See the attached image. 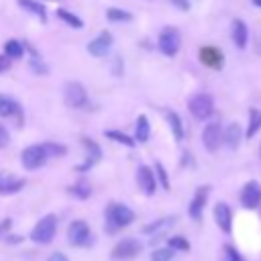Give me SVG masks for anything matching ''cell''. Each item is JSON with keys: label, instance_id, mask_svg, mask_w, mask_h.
Instances as JSON below:
<instances>
[{"label": "cell", "instance_id": "6da1fadb", "mask_svg": "<svg viewBox=\"0 0 261 261\" xmlns=\"http://www.w3.org/2000/svg\"><path fill=\"white\" fill-rule=\"evenodd\" d=\"M104 220H106V230L108 232H116L120 228H126L128 224H133L135 220V212L120 202H110L104 210Z\"/></svg>", "mask_w": 261, "mask_h": 261}, {"label": "cell", "instance_id": "7a4b0ae2", "mask_svg": "<svg viewBox=\"0 0 261 261\" xmlns=\"http://www.w3.org/2000/svg\"><path fill=\"white\" fill-rule=\"evenodd\" d=\"M57 232V216L55 214H45L31 230V241L37 245H49L55 239Z\"/></svg>", "mask_w": 261, "mask_h": 261}, {"label": "cell", "instance_id": "3957f363", "mask_svg": "<svg viewBox=\"0 0 261 261\" xmlns=\"http://www.w3.org/2000/svg\"><path fill=\"white\" fill-rule=\"evenodd\" d=\"M188 110L196 120H208L214 114V100L210 94L198 92L188 98Z\"/></svg>", "mask_w": 261, "mask_h": 261}, {"label": "cell", "instance_id": "277c9868", "mask_svg": "<svg viewBox=\"0 0 261 261\" xmlns=\"http://www.w3.org/2000/svg\"><path fill=\"white\" fill-rule=\"evenodd\" d=\"M181 47V37L179 31L175 27H163L159 37H157V49L165 55V57H175L177 51Z\"/></svg>", "mask_w": 261, "mask_h": 261}, {"label": "cell", "instance_id": "5b68a950", "mask_svg": "<svg viewBox=\"0 0 261 261\" xmlns=\"http://www.w3.org/2000/svg\"><path fill=\"white\" fill-rule=\"evenodd\" d=\"M47 159H49V155H47L43 143L29 145V147H24L22 153H20V163H22V167L29 169V171H35V169L43 167V165L47 163Z\"/></svg>", "mask_w": 261, "mask_h": 261}, {"label": "cell", "instance_id": "8992f818", "mask_svg": "<svg viewBox=\"0 0 261 261\" xmlns=\"http://www.w3.org/2000/svg\"><path fill=\"white\" fill-rule=\"evenodd\" d=\"M63 102L69 108H84L88 104V92L80 82H67L63 86Z\"/></svg>", "mask_w": 261, "mask_h": 261}, {"label": "cell", "instance_id": "52a82bcc", "mask_svg": "<svg viewBox=\"0 0 261 261\" xmlns=\"http://www.w3.org/2000/svg\"><path fill=\"white\" fill-rule=\"evenodd\" d=\"M198 59L204 67L214 69V71H220L224 67V53L214 45H202L198 49Z\"/></svg>", "mask_w": 261, "mask_h": 261}, {"label": "cell", "instance_id": "ba28073f", "mask_svg": "<svg viewBox=\"0 0 261 261\" xmlns=\"http://www.w3.org/2000/svg\"><path fill=\"white\" fill-rule=\"evenodd\" d=\"M67 241L73 247H86L92 241V230L86 220H73L67 226Z\"/></svg>", "mask_w": 261, "mask_h": 261}, {"label": "cell", "instance_id": "9c48e42d", "mask_svg": "<svg viewBox=\"0 0 261 261\" xmlns=\"http://www.w3.org/2000/svg\"><path fill=\"white\" fill-rule=\"evenodd\" d=\"M141 249H143V245H141L137 239L126 237V239H120V241L114 245V249H112L110 255H112L114 261H126V259L137 257V255L141 253Z\"/></svg>", "mask_w": 261, "mask_h": 261}, {"label": "cell", "instance_id": "30bf717a", "mask_svg": "<svg viewBox=\"0 0 261 261\" xmlns=\"http://www.w3.org/2000/svg\"><path fill=\"white\" fill-rule=\"evenodd\" d=\"M82 145H84V149H86V159H84L82 165L75 167V171H80V173L90 171V169L102 159V149H100V145H98L94 139H90V137H82Z\"/></svg>", "mask_w": 261, "mask_h": 261}, {"label": "cell", "instance_id": "8fae6325", "mask_svg": "<svg viewBox=\"0 0 261 261\" xmlns=\"http://www.w3.org/2000/svg\"><path fill=\"white\" fill-rule=\"evenodd\" d=\"M0 116H2V118H12V120L20 126V124H22L24 110H22V106H20L18 100H14L12 96L0 92Z\"/></svg>", "mask_w": 261, "mask_h": 261}, {"label": "cell", "instance_id": "7c38bea8", "mask_svg": "<svg viewBox=\"0 0 261 261\" xmlns=\"http://www.w3.org/2000/svg\"><path fill=\"white\" fill-rule=\"evenodd\" d=\"M222 143V126L220 122H208L202 130V145L208 153H216Z\"/></svg>", "mask_w": 261, "mask_h": 261}, {"label": "cell", "instance_id": "4fadbf2b", "mask_svg": "<svg viewBox=\"0 0 261 261\" xmlns=\"http://www.w3.org/2000/svg\"><path fill=\"white\" fill-rule=\"evenodd\" d=\"M241 204L247 210L259 208V204H261V184L259 181L251 179V181H247L243 186V190H241Z\"/></svg>", "mask_w": 261, "mask_h": 261}, {"label": "cell", "instance_id": "5bb4252c", "mask_svg": "<svg viewBox=\"0 0 261 261\" xmlns=\"http://www.w3.org/2000/svg\"><path fill=\"white\" fill-rule=\"evenodd\" d=\"M208 194H210V186H198L194 196H192V202L188 206V214L192 220H200L202 218V212H204V206L208 202Z\"/></svg>", "mask_w": 261, "mask_h": 261}, {"label": "cell", "instance_id": "9a60e30c", "mask_svg": "<svg viewBox=\"0 0 261 261\" xmlns=\"http://www.w3.org/2000/svg\"><path fill=\"white\" fill-rule=\"evenodd\" d=\"M137 186L145 196H153L157 190V179H155V171L149 165H139L137 167Z\"/></svg>", "mask_w": 261, "mask_h": 261}, {"label": "cell", "instance_id": "2e32d148", "mask_svg": "<svg viewBox=\"0 0 261 261\" xmlns=\"http://www.w3.org/2000/svg\"><path fill=\"white\" fill-rule=\"evenodd\" d=\"M112 43H114L112 35L108 31H102L96 39H92L88 43V53L92 57H106L110 53V49H112Z\"/></svg>", "mask_w": 261, "mask_h": 261}, {"label": "cell", "instance_id": "e0dca14e", "mask_svg": "<svg viewBox=\"0 0 261 261\" xmlns=\"http://www.w3.org/2000/svg\"><path fill=\"white\" fill-rule=\"evenodd\" d=\"M214 220H216V226L222 230V232H230L232 230V210L226 202H216L214 206Z\"/></svg>", "mask_w": 261, "mask_h": 261}, {"label": "cell", "instance_id": "ac0fdd59", "mask_svg": "<svg viewBox=\"0 0 261 261\" xmlns=\"http://www.w3.org/2000/svg\"><path fill=\"white\" fill-rule=\"evenodd\" d=\"M230 39L237 45V49H245L247 47V43H249V29H247L245 20L234 18L230 22Z\"/></svg>", "mask_w": 261, "mask_h": 261}, {"label": "cell", "instance_id": "d6986e66", "mask_svg": "<svg viewBox=\"0 0 261 261\" xmlns=\"http://www.w3.org/2000/svg\"><path fill=\"white\" fill-rule=\"evenodd\" d=\"M243 137H245V135H243V128L239 126V122H230L226 128H222V143H224L230 151L239 149Z\"/></svg>", "mask_w": 261, "mask_h": 261}, {"label": "cell", "instance_id": "ffe728a7", "mask_svg": "<svg viewBox=\"0 0 261 261\" xmlns=\"http://www.w3.org/2000/svg\"><path fill=\"white\" fill-rule=\"evenodd\" d=\"M24 188V179L16 177V175H2L0 177V194L8 196V194H16Z\"/></svg>", "mask_w": 261, "mask_h": 261}, {"label": "cell", "instance_id": "44dd1931", "mask_svg": "<svg viewBox=\"0 0 261 261\" xmlns=\"http://www.w3.org/2000/svg\"><path fill=\"white\" fill-rule=\"evenodd\" d=\"M173 224H175V216H165V218H159V220H155V222L143 226V232H145V234H153V237H157V234L169 230Z\"/></svg>", "mask_w": 261, "mask_h": 261}, {"label": "cell", "instance_id": "7402d4cb", "mask_svg": "<svg viewBox=\"0 0 261 261\" xmlns=\"http://www.w3.org/2000/svg\"><path fill=\"white\" fill-rule=\"evenodd\" d=\"M151 137V124H149V118L145 114H139L137 122H135V143H147Z\"/></svg>", "mask_w": 261, "mask_h": 261}, {"label": "cell", "instance_id": "603a6c76", "mask_svg": "<svg viewBox=\"0 0 261 261\" xmlns=\"http://www.w3.org/2000/svg\"><path fill=\"white\" fill-rule=\"evenodd\" d=\"M18 6L33 12L41 22H47V8L45 4H41V0H18Z\"/></svg>", "mask_w": 261, "mask_h": 261}, {"label": "cell", "instance_id": "cb8c5ba5", "mask_svg": "<svg viewBox=\"0 0 261 261\" xmlns=\"http://www.w3.org/2000/svg\"><path fill=\"white\" fill-rule=\"evenodd\" d=\"M165 118H167V124H169L171 133H173L175 141H181L186 137V133H184V122H181L179 114L175 110H169V112H165Z\"/></svg>", "mask_w": 261, "mask_h": 261}, {"label": "cell", "instance_id": "d4e9b609", "mask_svg": "<svg viewBox=\"0 0 261 261\" xmlns=\"http://www.w3.org/2000/svg\"><path fill=\"white\" fill-rule=\"evenodd\" d=\"M261 128V110L259 108H249V122H247V130L245 137L253 139Z\"/></svg>", "mask_w": 261, "mask_h": 261}, {"label": "cell", "instance_id": "484cf974", "mask_svg": "<svg viewBox=\"0 0 261 261\" xmlns=\"http://www.w3.org/2000/svg\"><path fill=\"white\" fill-rule=\"evenodd\" d=\"M104 137H106V139H110V141H114V143H118V145H124V147H128V149H133V147H135V139H133L130 135L122 133V130L108 128V130H104Z\"/></svg>", "mask_w": 261, "mask_h": 261}, {"label": "cell", "instance_id": "4316f807", "mask_svg": "<svg viewBox=\"0 0 261 261\" xmlns=\"http://www.w3.org/2000/svg\"><path fill=\"white\" fill-rule=\"evenodd\" d=\"M4 55L12 61V59H22V55H24V45L20 43V41H16V39H8L6 43H4Z\"/></svg>", "mask_w": 261, "mask_h": 261}, {"label": "cell", "instance_id": "83f0119b", "mask_svg": "<svg viewBox=\"0 0 261 261\" xmlns=\"http://www.w3.org/2000/svg\"><path fill=\"white\" fill-rule=\"evenodd\" d=\"M55 16H57L59 20H63L67 27H71V29H82V27H84V20H82L77 14H73V12L65 10V8H57V10H55Z\"/></svg>", "mask_w": 261, "mask_h": 261}, {"label": "cell", "instance_id": "f1b7e54d", "mask_svg": "<svg viewBox=\"0 0 261 261\" xmlns=\"http://www.w3.org/2000/svg\"><path fill=\"white\" fill-rule=\"evenodd\" d=\"M73 198H77V200H86V198H90V194H92V186L86 181V179H77L73 186H69V190H67Z\"/></svg>", "mask_w": 261, "mask_h": 261}, {"label": "cell", "instance_id": "f546056e", "mask_svg": "<svg viewBox=\"0 0 261 261\" xmlns=\"http://www.w3.org/2000/svg\"><path fill=\"white\" fill-rule=\"evenodd\" d=\"M106 18L110 22H130L133 20V14L128 10H122V8H106Z\"/></svg>", "mask_w": 261, "mask_h": 261}, {"label": "cell", "instance_id": "4dcf8cb0", "mask_svg": "<svg viewBox=\"0 0 261 261\" xmlns=\"http://www.w3.org/2000/svg\"><path fill=\"white\" fill-rule=\"evenodd\" d=\"M167 247L171 249V251H190V241L186 239V237H181V234H173V237H169L167 239Z\"/></svg>", "mask_w": 261, "mask_h": 261}, {"label": "cell", "instance_id": "1f68e13d", "mask_svg": "<svg viewBox=\"0 0 261 261\" xmlns=\"http://www.w3.org/2000/svg\"><path fill=\"white\" fill-rule=\"evenodd\" d=\"M155 179L161 184V188L165 192H169V177H167V171H165L161 161H155Z\"/></svg>", "mask_w": 261, "mask_h": 261}, {"label": "cell", "instance_id": "d6a6232c", "mask_svg": "<svg viewBox=\"0 0 261 261\" xmlns=\"http://www.w3.org/2000/svg\"><path fill=\"white\" fill-rule=\"evenodd\" d=\"M220 261H243V257H241V253L232 245H222Z\"/></svg>", "mask_w": 261, "mask_h": 261}, {"label": "cell", "instance_id": "836d02e7", "mask_svg": "<svg viewBox=\"0 0 261 261\" xmlns=\"http://www.w3.org/2000/svg\"><path fill=\"white\" fill-rule=\"evenodd\" d=\"M43 145H45V151L49 157H63L67 153L65 145H59V143H43Z\"/></svg>", "mask_w": 261, "mask_h": 261}, {"label": "cell", "instance_id": "e575fe53", "mask_svg": "<svg viewBox=\"0 0 261 261\" xmlns=\"http://www.w3.org/2000/svg\"><path fill=\"white\" fill-rule=\"evenodd\" d=\"M173 251L169 247H161V249H155L151 253V261H171L173 259Z\"/></svg>", "mask_w": 261, "mask_h": 261}, {"label": "cell", "instance_id": "d590c367", "mask_svg": "<svg viewBox=\"0 0 261 261\" xmlns=\"http://www.w3.org/2000/svg\"><path fill=\"white\" fill-rule=\"evenodd\" d=\"M8 143H10V133H8V128L0 122V149H4Z\"/></svg>", "mask_w": 261, "mask_h": 261}, {"label": "cell", "instance_id": "8d00e7d4", "mask_svg": "<svg viewBox=\"0 0 261 261\" xmlns=\"http://www.w3.org/2000/svg\"><path fill=\"white\" fill-rule=\"evenodd\" d=\"M169 2H171L177 10H181V12H188V10H190V6H192V4H190V0H169Z\"/></svg>", "mask_w": 261, "mask_h": 261}, {"label": "cell", "instance_id": "74e56055", "mask_svg": "<svg viewBox=\"0 0 261 261\" xmlns=\"http://www.w3.org/2000/svg\"><path fill=\"white\" fill-rule=\"evenodd\" d=\"M10 226H12V220H10V218H4V220L0 222V237H6V232L10 230Z\"/></svg>", "mask_w": 261, "mask_h": 261}, {"label": "cell", "instance_id": "f35d334b", "mask_svg": "<svg viewBox=\"0 0 261 261\" xmlns=\"http://www.w3.org/2000/svg\"><path fill=\"white\" fill-rule=\"evenodd\" d=\"M10 65H12V63H10V59H8V57L2 53V55H0V73L8 71V69H10Z\"/></svg>", "mask_w": 261, "mask_h": 261}, {"label": "cell", "instance_id": "ab89813d", "mask_svg": "<svg viewBox=\"0 0 261 261\" xmlns=\"http://www.w3.org/2000/svg\"><path fill=\"white\" fill-rule=\"evenodd\" d=\"M47 261H69V259H67L63 253L55 251V253H51V255H49V259H47Z\"/></svg>", "mask_w": 261, "mask_h": 261}, {"label": "cell", "instance_id": "60d3db41", "mask_svg": "<svg viewBox=\"0 0 261 261\" xmlns=\"http://www.w3.org/2000/svg\"><path fill=\"white\" fill-rule=\"evenodd\" d=\"M181 165H184V167H186V165H192V153L184 151V155H181Z\"/></svg>", "mask_w": 261, "mask_h": 261}, {"label": "cell", "instance_id": "b9f144b4", "mask_svg": "<svg viewBox=\"0 0 261 261\" xmlns=\"http://www.w3.org/2000/svg\"><path fill=\"white\" fill-rule=\"evenodd\" d=\"M120 63H122V57H118V55H116V57H114V73H116V75H120V73H122V71H120Z\"/></svg>", "mask_w": 261, "mask_h": 261}, {"label": "cell", "instance_id": "7bdbcfd3", "mask_svg": "<svg viewBox=\"0 0 261 261\" xmlns=\"http://www.w3.org/2000/svg\"><path fill=\"white\" fill-rule=\"evenodd\" d=\"M253 2V6H257V8H261V0H251Z\"/></svg>", "mask_w": 261, "mask_h": 261}, {"label": "cell", "instance_id": "ee69618b", "mask_svg": "<svg viewBox=\"0 0 261 261\" xmlns=\"http://www.w3.org/2000/svg\"><path fill=\"white\" fill-rule=\"evenodd\" d=\"M0 177H2V173H0Z\"/></svg>", "mask_w": 261, "mask_h": 261}]
</instances>
